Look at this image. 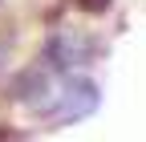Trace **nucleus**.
<instances>
[{"label": "nucleus", "mask_w": 146, "mask_h": 142, "mask_svg": "<svg viewBox=\"0 0 146 142\" xmlns=\"http://www.w3.org/2000/svg\"><path fill=\"white\" fill-rule=\"evenodd\" d=\"M102 106V90L94 77H69L65 81V94H61V106H57V118L61 122H81L89 118Z\"/></svg>", "instance_id": "1"}, {"label": "nucleus", "mask_w": 146, "mask_h": 142, "mask_svg": "<svg viewBox=\"0 0 146 142\" xmlns=\"http://www.w3.org/2000/svg\"><path fill=\"white\" fill-rule=\"evenodd\" d=\"M89 49L85 41H73V37H65V33H57V37H49V45H45V61L53 65V69H73V65H81V61H89Z\"/></svg>", "instance_id": "2"}, {"label": "nucleus", "mask_w": 146, "mask_h": 142, "mask_svg": "<svg viewBox=\"0 0 146 142\" xmlns=\"http://www.w3.org/2000/svg\"><path fill=\"white\" fill-rule=\"evenodd\" d=\"M45 94H49V73H45L41 65H33V69H25V73H16V81H12V98H16V102L41 106Z\"/></svg>", "instance_id": "3"}, {"label": "nucleus", "mask_w": 146, "mask_h": 142, "mask_svg": "<svg viewBox=\"0 0 146 142\" xmlns=\"http://www.w3.org/2000/svg\"><path fill=\"white\" fill-rule=\"evenodd\" d=\"M73 4H77L81 12H106V8H110V0H73Z\"/></svg>", "instance_id": "4"}]
</instances>
